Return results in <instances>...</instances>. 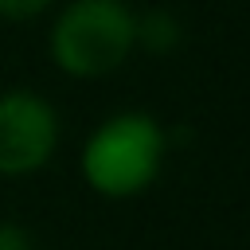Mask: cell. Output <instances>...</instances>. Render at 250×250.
Returning a JSON list of instances; mask_svg holds the SVG:
<instances>
[{
  "label": "cell",
  "instance_id": "cell-1",
  "mask_svg": "<svg viewBox=\"0 0 250 250\" xmlns=\"http://www.w3.org/2000/svg\"><path fill=\"white\" fill-rule=\"evenodd\" d=\"M137 51V16L125 0H74L51 27V59L70 78L113 74Z\"/></svg>",
  "mask_w": 250,
  "mask_h": 250
},
{
  "label": "cell",
  "instance_id": "cell-2",
  "mask_svg": "<svg viewBox=\"0 0 250 250\" xmlns=\"http://www.w3.org/2000/svg\"><path fill=\"white\" fill-rule=\"evenodd\" d=\"M164 160V129L148 113H117L82 148V176L94 191L125 199L145 191Z\"/></svg>",
  "mask_w": 250,
  "mask_h": 250
},
{
  "label": "cell",
  "instance_id": "cell-3",
  "mask_svg": "<svg viewBox=\"0 0 250 250\" xmlns=\"http://www.w3.org/2000/svg\"><path fill=\"white\" fill-rule=\"evenodd\" d=\"M59 145L55 105L31 90L0 94V176L20 180L39 172Z\"/></svg>",
  "mask_w": 250,
  "mask_h": 250
},
{
  "label": "cell",
  "instance_id": "cell-4",
  "mask_svg": "<svg viewBox=\"0 0 250 250\" xmlns=\"http://www.w3.org/2000/svg\"><path fill=\"white\" fill-rule=\"evenodd\" d=\"M180 35H184V31H180L176 16L164 12V8L137 16V47H145V51H152V55H168V51L180 43Z\"/></svg>",
  "mask_w": 250,
  "mask_h": 250
},
{
  "label": "cell",
  "instance_id": "cell-5",
  "mask_svg": "<svg viewBox=\"0 0 250 250\" xmlns=\"http://www.w3.org/2000/svg\"><path fill=\"white\" fill-rule=\"evenodd\" d=\"M47 8L51 0H0V20H31Z\"/></svg>",
  "mask_w": 250,
  "mask_h": 250
},
{
  "label": "cell",
  "instance_id": "cell-6",
  "mask_svg": "<svg viewBox=\"0 0 250 250\" xmlns=\"http://www.w3.org/2000/svg\"><path fill=\"white\" fill-rule=\"evenodd\" d=\"M0 250H35V242L20 223H4L0 219Z\"/></svg>",
  "mask_w": 250,
  "mask_h": 250
}]
</instances>
